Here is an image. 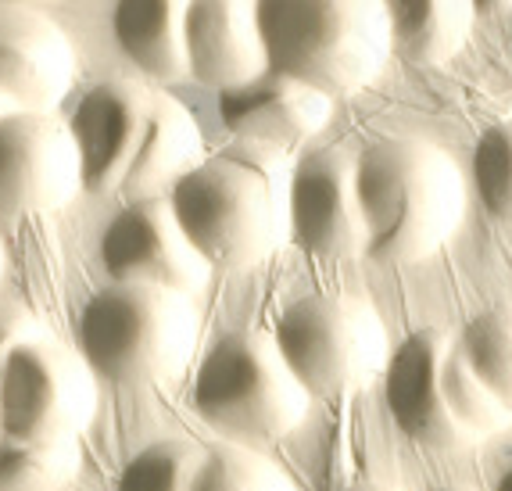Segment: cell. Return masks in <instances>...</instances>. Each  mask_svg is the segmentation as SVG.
Segmentation results:
<instances>
[{
    "mask_svg": "<svg viewBox=\"0 0 512 491\" xmlns=\"http://www.w3.org/2000/svg\"><path fill=\"white\" fill-rule=\"evenodd\" d=\"M172 216L222 269L258 266L291 237V173L283 151L237 140L172 183Z\"/></svg>",
    "mask_w": 512,
    "mask_h": 491,
    "instance_id": "cell-2",
    "label": "cell"
},
{
    "mask_svg": "<svg viewBox=\"0 0 512 491\" xmlns=\"http://www.w3.org/2000/svg\"><path fill=\"white\" fill-rule=\"evenodd\" d=\"M101 262L111 284L165 287L194 294L212 280V262L190 244L165 198H137L101 233Z\"/></svg>",
    "mask_w": 512,
    "mask_h": 491,
    "instance_id": "cell-11",
    "label": "cell"
},
{
    "mask_svg": "<svg viewBox=\"0 0 512 491\" xmlns=\"http://www.w3.org/2000/svg\"><path fill=\"white\" fill-rule=\"evenodd\" d=\"M205 452L190 438L151 441L129 459L119 477V491H194Z\"/></svg>",
    "mask_w": 512,
    "mask_h": 491,
    "instance_id": "cell-20",
    "label": "cell"
},
{
    "mask_svg": "<svg viewBox=\"0 0 512 491\" xmlns=\"http://www.w3.org/2000/svg\"><path fill=\"white\" fill-rule=\"evenodd\" d=\"M269 72L298 79L323 97L359 94L384 72L394 33L376 0H283L258 4Z\"/></svg>",
    "mask_w": 512,
    "mask_h": 491,
    "instance_id": "cell-4",
    "label": "cell"
},
{
    "mask_svg": "<svg viewBox=\"0 0 512 491\" xmlns=\"http://www.w3.org/2000/svg\"><path fill=\"white\" fill-rule=\"evenodd\" d=\"M437 491H448V488H437Z\"/></svg>",
    "mask_w": 512,
    "mask_h": 491,
    "instance_id": "cell-28",
    "label": "cell"
},
{
    "mask_svg": "<svg viewBox=\"0 0 512 491\" xmlns=\"http://www.w3.org/2000/svg\"><path fill=\"white\" fill-rule=\"evenodd\" d=\"M69 130L83 162V187L94 194L147 198L165 180L187 176L205 155V137L187 104L137 79L90 87Z\"/></svg>",
    "mask_w": 512,
    "mask_h": 491,
    "instance_id": "cell-1",
    "label": "cell"
},
{
    "mask_svg": "<svg viewBox=\"0 0 512 491\" xmlns=\"http://www.w3.org/2000/svg\"><path fill=\"white\" fill-rule=\"evenodd\" d=\"M83 466L79 438L18 441L0 434V491H61Z\"/></svg>",
    "mask_w": 512,
    "mask_h": 491,
    "instance_id": "cell-18",
    "label": "cell"
},
{
    "mask_svg": "<svg viewBox=\"0 0 512 491\" xmlns=\"http://www.w3.org/2000/svg\"><path fill=\"white\" fill-rule=\"evenodd\" d=\"M194 491H298L280 463L244 445H215L205 452Z\"/></svg>",
    "mask_w": 512,
    "mask_h": 491,
    "instance_id": "cell-21",
    "label": "cell"
},
{
    "mask_svg": "<svg viewBox=\"0 0 512 491\" xmlns=\"http://www.w3.org/2000/svg\"><path fill=\"white\" fill-rule=\"evenodd\" d=\"M11 112H15V108H11V104L4 101V97H0V119H4V115H11Z\"/></svg>",
    "mask_w": 512,
    "mask_h": 491,
    "instance_id": "cell-26",
    "label": "cell"
},
{
    "mask_svg": "<svg viewBox=\"0 0 512 491\" xmlns=\"http://www.w3.org/2000/svg\"><path fill=\"white\" fill-rule=\"evenodd\" d=\"M76 337L90 370L111 384H172L197 352L201 316L190 294L108 284L86 302Z\"/></svg>",
    "mask_w": 512,
    "mask_h": 491,
    "instance_id": "cell-6",
    "label": "cell"
},
{
    "mask_svg": "<svg viewBox=\"0 0 512 491\" xmlns=\"http://www.w3.org/2000/svg\"><path fill=\"white\" fill-rule=\"evenodd\" d=\"M312 395L265 330H230L205 352L194 373L197 416L233 445H273L298 431Z\"/></svg>",
    "mask_w": 512,
    "mask_h": 491,
    "instance_id": "cell-7",
    "label": "cell"
},
{
    "mask_svg": "<svg viewBox=\"0 0 512 491\" xmlns=\"http://www.w3.org/2000/svg\"><path fill=\"white\" fill-rule=\"evenodd\" d=\"M47 327H43V319L36 316L33 309L18 302H0V370H4V362L18 352V348L33 345V341H43Z\"/></svg>",
    "mask_w": 512,
    "mask_h": 491,
    "instance_id": "cell-23",
    "label": "cell"
},
{
    "mask_svg": "<svg viewBox=\"0 0 512 491\" xmlns=\"http://www.w3.org/2000/svg\"><path fill=\"white\" fill-rule=\"evenodd\" d=\"M291 237L316 259L366 255V223L348 147L308 151L291 169Z\"/></svg>",
    "mask_w": 512,
    "mask_h": 491,
    "instance_id": "cell-12",
    "label": "cell"
},
{
    "mask_svg": "<svg viewBox=\"0 0 512 491\" xmlns=\"http://www.w3.org/2000/svg\"><path fill=\"white\" fill-rule=\"evenodd\" d=\"M215 108H219L222 126L237 140L287 151L323 130L333 112V101L298 79L262 72L244 87L222 90Z\"/></svg>",
    "mask_w": 512,
    "mask_h": 491,
    "instance_id": "cell-14",
    "label": "cell"
},
{
    "mask_svg": "<svg viewBox=\"0 0 512 491\" xmlns=\"http://www.w3.org/2000/svg\"><path fill=\"white\" fill-rule=\"evenodd\" d=\"M473 183L487 216L512 226V119L495 122L480 133L473 147Z\"/></svg>",
    "mask_w": 512,
    "mask_h": 491,
    "instance_id": "cell-22",
    "label": "cell"
},
{
    "mask_svg": "<svg viewBox=\"0 0 512 491\" xmlns=\"http://www.w3.org/2000/svg\"><path fill=\"white\" fill-rule=\"evenodd\" d=\"M495 491H512V466H509V470H505V474H502V477H498Z\"/></svg>",
    "mask_w": 512,
    "mask_h": 491,
    "instance_id": "cell-24",
    "label": "cell"
},
{
    "mask_svg": "<svg viewBox=\"0 0 512 491\" xmlns=\"http://www.w3.org/2000/svg\"><path fill=\"white\" fill-rule=\"evenodd\" d=\"M0 276H4V244H0Z\"/></svg>",
    "mask_w": 512,
    "mask_h": 491,
    "instance_id": "cell-27",
    "label": "cell"
},
{
    "mask_svg": "<svg viewBox=\"0 0 512 491\" xmlns=\"http://www.w3.org/2000/svg\"><path fill=\"white\" fill-rule=\"evenodd\" d=\"M384 395L398 431L416 445L459 452L505 431L512 413L477 380L459 341L427 327L391 352Z\"/></svg>",
    "mask_w": 512,
    "mask_h": 491,
    "instance_id": "cell-5",
    "label": "cell"
},
{
    "mask_svg": "<svg viewBox=\"0 0 512 491\" xmlns=\"http://www.w3.org/2000/svg\"><path fill=\"white\" fill-rule=\"evenodd\" d=\"M273 337L312 398L355 395L391 362L384 319L355 294H305L280 312Z\"/></svg>",
    "mask_w": 512,
    "mask_h": 491,
    "instance_id": "cell-8",
    "label": "cell"
},
{
    "mask_svg": "<svg viewBox=\"0 0 512 491\" xmlns=\"http://www.w3.org/2000/svg\"><path fill=\"white\" fill-rule=\"evenodd\" d=\"M391 11L394 47L416 65H444L466 47L477 8L466 0H402Z\"/></svg>",
    "mask_w": 512,
    "mask_h": 491,
    "instance_id": "cell-17",
    "label": "cell"
},
{
    "mask_svg": "<svg viewBox=\"0 0 512 491\" xmlns=\"http://www.w3.org/2000/svg\"><path fill=\"white\" fill-rule=\"evenodd\" d=\"M341 491H391V488H380V484H351V488H341Z\"/></svg>",
    "mask_w": 512,
    "mask_h": 491,
    "instance_id": "cell-25",
    "label": "cell"
},
{
    "mask_svg": "<svg viewBox=\"0 0 512 491\" xmlns=\"http://www.w3.org/2000/svg\"><path fill=\"white\" fill-rule=\"evenodd\" d=\"M183 18H187V4H176V0H126L111 11V29L122 54L144 76L176 83L190 76Z\"/></svg>",
    "mask_w": 512,
    "mask_h": 491,
    "instance_id": "cell-16",
    "label": "cell"
},
{
    "mask_svg": "<svg viewBox=\"0 0 512 491\" xmlns=\"http://www.w3.org/2000/svg\"><path fill=\"white\" fill-rule=\"evenodd\" d=\"M83 190V162L69 122L54 112L0 119V216L58 212Z\"/></svg>",
    "mask_w": 512,
    "mask_h": 491,
    "instance_id": "cell-10",
    "label": "cell"
},
{
    "mask_svg": "<svg viewBox=\"0 0 512 491\" xmlns=\"http://www.w3.org/2000/svg\"><path fill=\"white\" fill-rule=\"evenodd\" d=\"M183 33H187L190 76L219 94L269 72L262 29H258V4L244 0L187 4Z\"/></svg>",
    "mask_w": 512,
    "mask_h": 491,
    "instance_id": "cell-15",
    "label": "cell"
},
{
    "mask_svg": "<svg viewBox=\"0 0 512 491\" xmlns=\"http://www.w3.org/2000/svg\"><path fill=\"white\" fill-rule=\"evenodd\" d=\"M97 416V373L83 352L43 337L0 370V434L18 441L79 438Z\"/></svg>",
    "mask_w": 512,
    "mask_h": 491,
    "instance_id": "cell-9",
    "label": "cell"
},
{
    "mask_svg": "<svg viewBox=\"0 0 512 491\" xmlns=\"http://www.w3.org/2000/svg\"><path fill=\"white\" fill-rule=\"evenodd\" d=\"M76 79V51L58 22L0 4V97L15 112H54Z\"/></svg>",
    "mask_w": 512,
    "mask_h": 491,
    "instance_id": "cell-13",
    "label": "cell"
},
{
    "mask_svg": "<svg viewBox=\"0 0 512 491\" xmlns=\"http://www.w3.org/2000/svg\"><path fill=\"white\" fill-rule=\"evenodd\" d=\"M459 352L480 384L512 413V305L473 316L462 327Z\"/></svg>",
    "mask_w": 512,
    "mask_h": 491,
    "instance_id": "cell-19",
    "label": "cell"
},
{
    "mask_svg": "<svg viewBox=\"0 0 512 491\" xmlns=\"http://www.w3.org/2000/svg\"><path fill=\"white\" fill-rule=\"evenodd\" d=\"M355 187L366 223V255L380 266H409L452 241L466 216L459 165L430 140H373L355 158Z\"/></svg>",
    "mask_w": 512,
    "mask_h": 491,
    "instance_id": "cell-3",
    "label": "cell"
}]
</instances>
